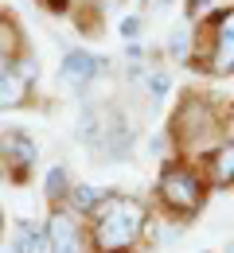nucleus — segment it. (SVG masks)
<instances>
[{
    "mask_svg": "<svg viewBox=\"0 0 234 253\" xmlns=\"http://www.w3.org/2000/svg\"><path fill=\"white\" fill-rule=\"evenodd\" d=\"M234 105L227 97H215L207 90H187L180 97L172 121H168V136L176 156L187 164H203L227 136H231Z\"/></svg>",
    "mask_w": 234,
    "mask_h": 253,
    "instance_id": "1",
    "label": "nucleus"
},
{
    "mask_svg": "<svg viewBox=\"0 0 234 253\" xmlns=\"http://www.w3.org/2000/svg\"><path fill=\"white\" fill-rule=\"evenodd\" d=\"M90 222V246L94 253H129L148 230V211L133 195L105 191L101 203L86 214Z\"/></svg>",
    "mask_w": 234,
    "mask_h": 253,
    "instance_id": "2",
    "label": "nucleus"
},
{
    "mask_svg": "<svg viewBox=\"0 0 234 253\" xmlns=\"http://www.w3.org/2000/svg\"><path fill=\"white\" fill-rule=\"evenodd\" d=\"M191 66L215 74V78L234 74V4H223V8L207 12V20L195 24Z\"/></svg>",
    "mask_w": 234,
    "mask_h": 253,
    "instance_id": "3",
    "label": "nucleus"
},
{
    "mask_svg": "<svg viewBox=\"0 0 234 253\" xmlns=\"http://www.w3.org/2000/svg\"><path fill=\"white\" fill-rule=\"evenodd\" d=\"M207 179H203L199 164H187V160L172 156L164 160V168H160V179H156V195H160V203H164L168 214H176V218H195L203 211V203H207Z\"/></svg>",
    "mask_w": 234,
    "mask_h": 253,
    "instance_id": "4",
    "label": "nucleus"
},
{
    "mask_svg": "<svg viewBox=\"0 0 234 253\" xmlns=\"http://www.w3.org/2000/svg\"><path fill=\"white\" fill-rule=\"evenodd\" d=\"M35 156L39 152H35L32 136H24V132H4L0 136V168H8L12 179H24L35 168Z\"/></svg>",
    "mask_w": 234,
    "mask_h": 253,
    "instance_id": "5",
    "label": "nucleus"
},
{
    "mask_svg": "<svg viewBox=\"0 0 234 253\" xmlns=\"http://www.w3.org/2000/svg\"><path fill=\"white\" fill-rule=\"evenodd\" d=\"M32 82H35V59H20L16 66H8L0 74V109L24 105L32 94Z\"/></svg>",
    "mask_w": 234,
    "mask_h": 253,
    "instance_id": "6",
    "label": "nucleus"
},
{
    "mask_svg": "<svg viewBox=\"0 0 234 253\" xmlns=\"http://www.w3.org/2000/svg\"><path fill=\"white\" fill-rule=\"evenodd\" d=\"M47 238H51V250L47 253H86L90 250V238H82V226L74 222L70 211H55L51 214Z\"/></svg>",
    "mask_w": 234,
    "mask_h": 253,
    "instance_id": "7",
    "label": "nucleus"
},
{
    "mask_svg": "<svg viewBox=\"0 0 234 253\" xmlns=\"http://www.w3.org/2000/svg\"><path fill=\"white\" fill-rule=\"evenodd\" d=\"M203 179H207V187L211 191H227L234 187V136H227L211 156L199 164Z\"/></svg>",
    "mask_w": 234,
    "mask_h": 253,
    "instance_id": "8",
    "label": "nucleus"
},
{
    "mask_svg": "<svg viewBox=\"0 0 234 253\" xmlns=\"http://www.w3.org/2000/svg\"><path fill=\"white\" fill-rule=\"evenodd\" d=\"M101 66H105V59L90 55V51H67L63 55V78L70 86H86L101 74Z\"/></svg>",
    "mask_w": 234,
    "mask_h": 253,
    "instance_id": "9",
    "label": "nucleus"
},
{
    "mask_svg": "<svg viewBox=\"0 0 234 253\" xmlns=\"http://www.w3.org/2000/svg\"><path fill=\"white\" fill-rule=\"evenodd\" d=\"M12 250H16V253H47V250H51V238H47L43 230H35L32 222H24V226H20V238H16Z\"/></svg>",
    "mask_w": 234,
    "mask_h": 253,
    "instance_id": "10",
    "label": "nucleus"
},
{
    "mask_svg": "<svg viewBox=\"0 0 234 253\" xmlns=\"http://www.w3.org/2000/svg\"><path fill=\"white\" fill-rule=\"evenodd\" d=\"M43 187H47V199H51V203H59V199H70V175H67V168H63V164H59V168H51Z\"/></svg>",
    "mask_w": 234,
    "mask_h": 253,
    "instance_id": "11",
    "label": "nucleus"
},
{
    "mask_svg": "<svg viewBox=\"0 0 234 253\" xmlns=\"http://www.w3.org/2000/svg\"><path fill=\"white\" fill-rule=\"evenodd\" d=\"M101 195H105V191H98V187H74L70 191V203H74L78 214H90V211L101 203Z\"/></svg>",
    "mask_w": 234,
    "mask_h": 253,
    "instance_id": "12",
    "label": "nucleus"
},
{
    "mask_svg": "<svg viewBox=\"0 0 234 253\" xmlns=\"http://www.w3.org/2000/svg\"><path fill=\"white\" fill-rule=\"evenodd\" d=\"M168 51H172L176 63H191V35H187V28H176V32H172Z\"/></svg>",
    "mask_w": 234,
    "mask_h": 253,
    "instance_id": "13",
    "label": "nucleus"
},
{
    "mask_svg": "<svg viewBox=\"0 0 234 253\" xmlns=\"http://www.w3.org/2000/svg\"><path fill=\"white\" fill-rule=\"evenodd\" d=\"M144 82H148V94L156 97V101H160V97H168V90H172L168 70H148V74H144Z\"/></svg>",
    "mask_w": 234,
    "mask_h": 253,
    "instance_id": "14",
    "label": "nucleus"
},
{
    "mask_svg": "<svg viewBox=\"0 0 234 253\" xmlns=\"http://www.w3.org/2000/svg\"><path fill=\"white\" fill-rule=\"evenodd\" d=\"M140 28H144L140 16H125V20H121V39H125V43H137V39H140Z\"/></svg>",
    "mask_w": 234,
    "mask_h": 253,
    "instance_id": "15",
    "label": "nucleus"
},
{
    "mask_svg": "<svg viewBox=\"0 0 234 253\" xmlns=\"http://www.w3.org/2000/svg\"><path fill=\"white\" fill-rule=\"evenodd\" d=\"M203 8H207V0H187V4H184V16H187V20H195Z\"/></svg>",
    "mask_w": 234,
    "mask_h": 253,
    "instance_id": "16",
    "label": "nucleus"
},
{
    "mask_svg": "<svg viewBox=\"0 0 234 253\" xmlns=\"http://www.w3.org/2000/svg\"><path fill=\"white\" fill-rule=\"evenodd\" d=\"M8 63H12V59H8V55H4V51H0V74H4V70H8Z\"/></svg>",
    "mask_w": 234,
    "mask_h": 253,
    "instance_id": "17",
    "label": "nucleus"
},
{
    "mask_svg": "<svg viewBox=\"0 0 234 253\" xmlns=\"http://www.w3.org/2000/svg\"><path fill=\"white\" fill-rule=\"evenodd\" d=\"M231 253H234V246H231Z\"/></svg>",
    "mask_w": 234,
    "mask_h": 253,
    "instance_id": "18",
    "label": "nucleus"
}]
</instances>
